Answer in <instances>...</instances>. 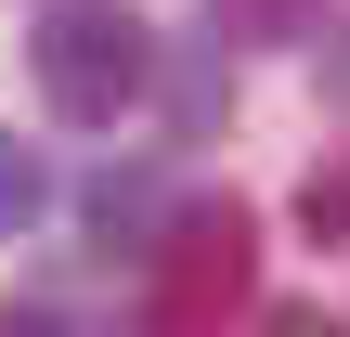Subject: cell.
<instances>
[{
	"mask_svg": "<svg viewBox=\"0 0 350 337\" xmlns=\"http://www.w3.org/2000/svg\"><path fill=\"white\" fill-rule=\"evenodd\" d=\"M26 65H39V104H52L65 130H117V117L143 104V78H156V39H143L130 0H39Z\"/></svg>",
	"mask_w": 350,
	"mask_h": 337,
	"instance_id": "obj_1",
	"label": "cell"
},
{
	"mask_svg": "<svg viewBox=\"0 0 350 337\" xmlns=\"http://www.w3.org/2000/svg\"><path fill=\"white\" fill-rule=\"evenodd\" d=\"M260 299V221L221 195V208H182L156 234V286H143V337H221Z\"/></svg>",
	"mask_w": 350,
	"mask_h": 337,
	"instance_id": "obj_2",
	"label": "cell"
},
{
	"mask_svg": "<svg viewBox=\"0 0 350 337\" xmlns=\"http://www.w3.org/2000/svg\"><path fill=\"white\" fill-rule=\"evenodd\" d=\"M208 26H221L234 52H286V39L325 26V0H208Z\"/></svg>",
	"mask_w": 350,
	"mask_h": 337,
	"instance_id": "obj_3",
	"label": "cell"
},
{
	"mask_svg": "<svg viewBox=\"0 0 350 337\" xmlns=\"http://www.w3.org/2000/svg\"><path fill=\"white\" fill-rule=\"evenodd\" d=\"M299 221H312L325 247H350V143L325 156V169H312V182H299Z\"/></svg>",
	"mask_w": 350,
	"mask_h": 337,
	"instance_id": "obj_4",
	"label": "cell"
},
{
	"mask_svg": "<svg viewBox=\"0 0 350 337\" xmlns=\"http://www.w3.org/2000/svg\"><path fill=\"white\" fill-rule=\"evenodd\" d=\"M39 208H52V182H39V156H26V143L0 130V234H26Z\"/></svg>",
	"mask_w": 350,
	"mask_h": 337,
	"instance_id": "obj_5",
	"label": "cell"
},
{
	"mask_svg": "<svg viewBox=\"0 0 350 337\" xmlns=\"http://www.w3.org/2000/svg\"><path fill=\"white\" fill-rule=\"evenodd\" d=\"M273 337H350V325H325V312H273Z\"/></svg>",
	"mask_w": 350,
	"mask_h": 337,
	"instance_id": "obj_6",
	"label": "cell"
}]
</instances>
